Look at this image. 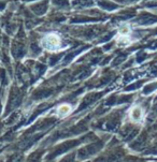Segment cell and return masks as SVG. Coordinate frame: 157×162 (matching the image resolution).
I'll return each instance as SVG.
<instances>
[{"label":"cell","mask_w":157,"mask_h":162,"mask_svg":"<svg viewBox=\"0 0 157 162\" xmlns=\"http://www.w3.org/2000/svg\"><path fill=\"white\" fill-rule=\"evenodd\" d=\"M69 111H70V106H68L67 104H64V105L59 106V109H58V112L60 114H67Z\"/></svg>","instance_id":"2"},{"label":"cell","mask_w":157,"mask_h":162,"mask_svg":"<svg viewBox=\"0 0 157 162\" xmlns=\"http://www.w3.org/2000/svg\"><path fill=\"white\" fill-rule=\"evenodd\" d=\"M44 45H45V47H48L50 50L57 48L58 45H59V38L54 35H48V37H45V39H44Z\"/></svg>","instance_id":"1"}]
</instances>
